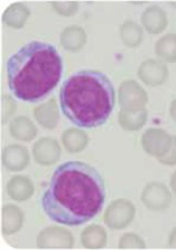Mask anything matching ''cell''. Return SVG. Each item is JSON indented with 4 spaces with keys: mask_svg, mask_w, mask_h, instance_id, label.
I'll return each instance as SVG.
<instances>
[{
    "mask_svg": "<svg viewBox=\"0 0 176 250\" xmlns=\"http://www.w3.org/2000/svg\"><path fill=\"white\" fill-rule=\"evenodd\" d=\"M29 151L22 146L10 145L3 150L2 163L9 171H22L29 166Z\"/></svg>",
    "mask_w": 176,
    "mask_h": 250,
    "instance_id": "10",
    "label": "cell"
},
{
    "mask_svg": "<svg viewBox=\"0 0 176 250\" xmlns=\"http://www.w3.org/2000/svg\"><path fill=\"white\" fill-rule=\"evenodd\" d=\"M23 224V212L16 205H5L2 208L3 235H14L20 230Z\"/></svg>",
    "mask_w": 176,
    "mask_h": 250,
    "instance_id": "13",
    "label": "cell"
},
{
    "mask_svg": "<svg viewBox=\"0 0 176 250\" xmlns=\"http://www.w3.org/2000/svg\"><path fill=\"white\" fill-rule=\"evenodd\" d=\"M115 101V88L109 77L95 70L76 72L59 90L63 114L80 128L102 126L113 113Z\"/></svg>",
    "mask_w": 176,
    "mask_h": 250,
    "instance_id": "3",
    "label": "cell"
},
{
    "mask_svg": "<svg viewBox=\"0 0 176 250\" xmlns=\"http://www.w3.org/2000/svg\"><path fill=\"white\" fill-rule=\"evenodd\" d=\"M136 208L127 200H117L107 208L104 219L107 225L114 229H122L127 227L135 218Z\"/></svg>",
    "mask_w": 176,
    "mask_h": 250,
    "instance_id": "4",
    "label": "cell"
},
{
    "mask_svg": "<svg viewBox=\"0 0 176 250\" xmlns=\"http://www.w3.org/2000/svg\"><path fill=\"white\" fill-rule=\"evenodd\" d=\"M52 7L58 14L62 16H73L76 14L77 9H78V3L75 1H65L59 2L54 1L52 2Z\"/></svg>",
    "mask_w": 176,
    "mask_h": 250,
    "instance_id": "24",
    "label": "cell"
},
{
    "mask_svg": "<svg viewBox=\"0 0 176 250\" xmlns=\"http://www.w3.org/2000/svg\"><path fill=\"white\" fill-rule=\"evenodd\" d=\"M33 157L36 162L42 166H51L58 162L61 157V148L58 141L52 138H42L34 144Z\"/></svg>",
    "mask_w": 176,
    "mask_h": 250,
    "instance_id": "8",
    "label": "cell"
},
{
    "mask_svg": "<svg viewBox=\"0 0 176 250\" xmlns=\"http://www.w3.org/2000/svg\"><path fill=\"white\" fill-rule=\"evenodd\" d=\"M105 200V182L99 172L85 162L67 161L54 170L41 205L51 221L79 226L100 212Z\"/></svg>",
    "mask_w": 176,
    "mask_h": 250,
    "instance_id": "1",
    "label": "cell"
},
{
    "mask_svg": "<svg viewBox=\"0 0 176 250\" xmlns=\"http://www.w3.org/2000/svg\"><path fill=\"white\" fill-rule=\"evenodd\" d=\"M147 120V113L145 110L140 111H129L121 109L119 114V122L121 127L127 130H138L143 126Z\"/></svg>",
    "mask_w": 176,
    "mask_h": 250,
    "instance_id": "21",
    "label": "cell"
},
{
    "mask_svg": "<svg viewBox=\"0 0 176 250\" xmlns=\"http://www.w3.org/2000/svg\"><path fill=\"white\" fill-rule=\"evenodd\" d=\"M141 200L150 209H163L170 205L171 193L165 185L151 183L147 185Z\"/></svg>",
    "mask_w": 176,
    "mask_h": 250,
    "instance_id": "9",
    "label": "cell"
},
{
    "mask_svg": "<svg viewBox=\"0 0 176 250\" xmlns=\"http://www.w3.org/2000/svg\"><path fill=\"white\" fill-rule=\"evenodd\" d=\"M138 74L145 84L157 86L166 81L169 72H167L166 66L163 65L162 63H158L154 60H149L140 66Z\"/></svg>",
    "mask_w": 176,
    "mask_h": 250,
    "instance_id": "11",
    "label": "cell"
},
{
    "mask_svg": "<svg viewBox=\"0 0 176 250\" xmlns=\"http://www.w3.org/2000/svg\"><path fill=\"white\" fill-rule=\"evenodd\" d=\"M7 192L12 200L23 202L33 195L34 187L32 181L27 176H14L7 184Z\"/></svg>",
    "mask_w": 176,
    "mask_h": 250,
    "instance_id": "12",
    "label": "cell"
},
{
    "mask_svg": "<svg viewBox=\"0 0 176 250\" xmlns=\"http://www.w3.org/2000/svg\"><path fill=\"white\" fill-rule=\"evenodd\" d=\"M34 117L42 127L46 129H53L59 123V109L58 104L54 99H50L48 103H44L34 108Z\"/></svg>",
    "mask_w": 176,
    "mask_h": 250,
    "instance_id": "15",
    "label": "cell"
},
{
    "mask_svg": "<svg viewBox=\"0 0 176 250\" xmlns=\"http://www.w3.org/2000/svg\"><path fill=\"white\" fill-rule=\"evenodd\" d=\"M171 145L172 137L160 129H149L142 137V146L145 151L157 158L164 156Z\"/></svg>",
    "mask_w": 176,
    "mask_h": 250,
    "instance_id": "7",
    "label": "cell"
},
{
    "mask_svg": "<svg viewBox=\"0 0 176 250\" xmlns=\"http://www.w3.org/2000/svg\"><path fill=\"white\" fill-rule=\"evenodd\" d=\"M80 240L85 248L99 249L107 244V234L101 226L91 225L81 232Z\"/></svg>",
    "mask_w": 176,
    "mask_h": 250,
    "instance_id": "19",
    "label": "cell"
},
{
    "mask_svg": "<svg viewBox=\"0 0 176 250\" xmlns=\"http://www.w3.org/2000/svg\"><path fill=\"white\" fill-rule=\"evenodd\" d=\"M169 245L172 248H176V228H174L170 236V244Z\"/></svg>",
    "mask_w": 176,
    "mask_h": 250,
    "instance_id": "27",
    "label": "cell"
},
{
    "mask_svg": "<svg viewBox=\"0 0 176 250\" xmlns=\"http://www.w3.org/2000/svg\"><path fill=\"white\" fill-rule=\"evenodd\" d=\"M119 103L124 110H143V106L147 103V94L136 82L128 81L120 86Z\"/></svg>",
    "mask_w": 176,
    "mask_h": 250,
    "instance_id": "5",
    "label": "cell"
},
{
    "mask_svg": "<svg viewBox=\"0 0 176 250\" xmlns=\"http://www.w3.org/2000/svg\"><path fill=\"white\" fill-rule=\"evenodd\" d=\"M8 86L22 102L37 103L57 87L63 73V60L50 43L32 41L7 61Z\"/></svg>",
    "mask_w": 176,
    "mask_h": 250,
    "instance_id": "2",
    "label": "cell"
},
{
    "mask_svg": "<svg viewBox=\"0 0 176 250\" xmlns=\"http://www.w3.org/2000/svg\"><path fill=\"white\" fill-rule=\"evenodd\" d=\"M171 187L173 188V191L176 193V172L172 176V181H171Z\"/></svg>",
    "mask_w": 176,
    "mask_h": 250,
    "instance_id": "29",
    "label": "cell"
},
{
    "mask_svg": "<svg viewBox=\"0 0 176 250\" xmlns=\"http://www.w3.org/2000/svg\"><path fill=\"white\" fill-rule=\"evenodd\" d=\"M141 19H142V23L145 30L152 34H157L162 32L167 25V18L165 12L156 6L149 7L144 11Z\"/></svg>",
    "mask_w": 176,
    "mask_h": 250,
    "instance_id": "14",
    "label": "cell"
},
{
    "mask_svg": "<svg viewBox=\"0 0 176 250\" xmlns=\"http://www.w3.org/2000/svg\"><path fill=\"white\" fill-rule=\"evenodd\" d=\"M158 161L163 163V165H170V166L176 165V137L172 138L171 148L169 149V151L164 154V156L158 158Z\"/></svg>",
    "mask_w": 176,
    "mask_h": 250,
    "instance_id": "26",
    "label": "cell"
},
{
    "mask_svg": "<svg viewBox=\"0 0 176 250\" xmlns=\"http://www.w3.org/2000/svg\"><path fill=\"white\" fill-rule=\"evenodd\" d=\"M171 115H172V117H173V119L176 122V99L173 103H172V105H171Z\"/></svg>",
    "mask_w": 176,
    "mask_h": 250,
    "instance_id": "28",
    "label": "cell"
},
{
    "mask_svg": "<svg viewBox=\"0 0 176 250\" xmlns=\"http://www.w3.org/2000/svg\"><path fill=\"white\" fill-rule=\"evenodd\" d=\"M9 131L12 137L21 141H31L38 135L37 127L31 120L24 116H20L12 120Z\"/></svg>",
    "mask_w": 176,
    "mask_h": 250,
    "instance_id": "17",
    "label": "cell"
},
{
    "mask_svg": "<svg viewBox=\"0 0 176 250\" xmlns=\"http://www.w3.org/2000/svg\"><path fill=\"white\" fill-rule=\"evenodd\" d=\"M120 248H144V241L138 235L126 234L121 237L119 244Z\"/></svg>",
    "mask_w": 176,
    "mask_h": 250,
    "instance_id": "25",
    "label": "cell"
},
{
    "mask_svg": "<svg viewBox=\"0 0 176 250\" xmlns=\"http://www.w3.org/2000/svg\"><path fill=\"white\" fill-rule=\"evenodd\" d=\"M39 248H72L74 237L67 229L61 227H48L38 236Z\"/></svg>",
    "mask_w": 176,
    "mask_h": 250,
    "instance_id": "6",
    "label": "cell"
},
{
    "mask_svg": "<svg viewBox=\"0 0 176 250\" xmlns=\"http://www.w3.org/2000/svg\"><path fill=\"white\" fill-rule=\"evenodd\" d=\"M86 43V33L78 25L67 27L61 33V44L70 52H77L83 49Z\"/></svg>",
    "mask_w": 176,
    "mask_h": 250,
    "instance_id": "16",
    "label": "cell"
},
{
    "mask_svg": "<svg viewBox=\"0 0 176 250\" xmlns=\"http://www.w3.org/2000/svg\"><path fill=\"white\" fill-rule=\"evenodd\" d=\"M30 10L22 3H14L8 7L2 16L3 23L12 29H21L27 22Z\"/></svg>",
    "mask_w": 176,
    "mask_h": 250,
    "instance_id": "18",
    "label": "cell"
},
{
    "mask_svg": "<svg viewBox=\"0 0 176 250\" xmlns=\"http://www.w3.org/2000/svg\"><path fill=\"white\" fill-rule=\"evenodd\" d=\"M156 54L166 62H176V34H167L157 41Z\"/></svg>",
    "mask_w": 176,
    "mask_h": 250,
    "instance_id": "22",
    "label": "cell"
},
{
    "mask_svg": "<svg viewBox=\"0 0 176 250\" xmlns=\"http://www.w3.org/2000/svg\"><path fill=\"white\" fill-rule=\"evenodd\" d=\"M63 145L70 153L80 152L88 144V137L86 132L77 128H70L64 131L62 136Z\"/></svg>",
    "mask_w": 176,
    "mask_h": 250,
    "instance_id": "20",
    "label": "cell"
},
{
    "mask_svg": "<svg viewBox=\"0 0 176 250\" xmlns=\"http://www.w3.org/2000/svg\"><path fill=\"white\" fill-rule=\"evenodd\" d=\"M121 38L127 46L137 47L142 41V30L136 22L126 21L121 27Z\"/></svg>",
    "mask_w": 176,
    "mask_h": 250,
    "instance_id": "23",
    "label": "cell"
}]
</instances>
